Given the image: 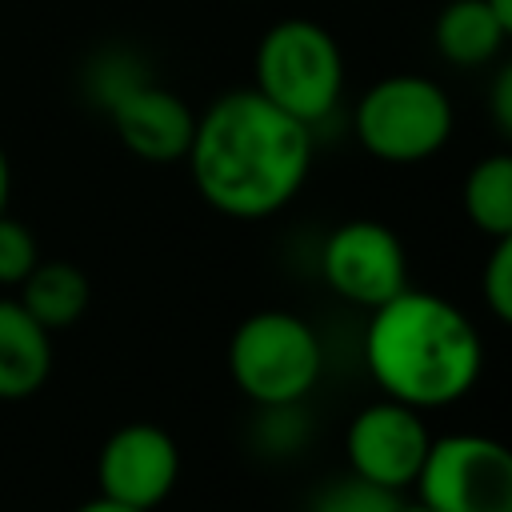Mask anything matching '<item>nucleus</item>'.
Listing matches in <instances>:
<instances>
[{"instance_id": "39448f33", "label": "nucleus", "mask_w": 512, "mask_h": 512, "mask_svg": "<svg viewBox=\"0 0 512 512\" xmlns=\"http://www.w3.org/2000/svg\"><path fill=\"white\" fill-rule=\"evenodd\" d=\"M448 92L416 72H396L364 88L352 112L356 140L368 156L384 164H420L436 156L452 136Z\"/></svg>"}, {"instance_id": "ddd939ff", "label": "nucleus", "mask_w": 512, "mask_h": 512, "mask_svg": "<svg viewBox=\"0 0 512 512\" xmlns=\"http://www.w3.org/2000/svg\"><path fill=\"white\" fill-rule=\"evenodd\" d=\"M16 300L56 336L64 328H72L84 312H88V300H92V284L88 276L68 264V260H36V268L16 284Z\"/></svg>"}, {"instance_id": "9b49d317", "label": "nucleus", "mask_w": 512, "mask_h": 512, "mask_svg": "<svg viewBox=\"0 0 512 512\" xmlns=\"http://www.w3.org/2000/svg\"><path fill=\"white\" fill-rule=\"evenodd\" d=\"M48 376L52 332L16 296H0V400H28Z\"/></svg>"}, {"instance_id": "2eb2a0df", "label": "nucleus", "mask_w": 512, "mask_h": 512, "mask_svg": "<svg viewBox=\"0 0 512 512\" xmlns=\"http://www.w3.org/2000/svg\"><path fill=\"white\" fill-rule=\"evenodd\" d=\"M396 508H400V492L380 488L372 480H360L352 472V476L324 484L308 512H396Z\"/></svg>"}, {"instance_id": "f257e3e1", "label": "nucleus", "mask_w": 512, "mask_h": 512, "mask_svg": "<svg viewBox=\"0 0 512 512\" xmlns=\"http://www.w3.org/2000/svg\"><path fill=\"white\" fill-rule=\"evenodd\" d=\"M184 160L208 208L232 220H264L304 188L312 128L256 88H236L196 116Z\"/></svg>"}, {"instance_id": "a211bd4d", "label": "nucleus", "mask_w": 512, "mask_h": 512, "mask_svg": "<svg viewBox=\"0 0 512 512\" xmlns=\"http://www.w3.org/2000/svg\"><path fill=\"white\" fill-rule=\"evenodd\" d=\"M488 112H492L496 132L512 144V60H504L488 84Z\"/></svg>"}, {"instance_id": "412c9836", "label": "nucleus", "mask_w": 512, "mask_h": 512, "mask_svg": "<svg viewBox=\"0 0 512 512\" xmlns=\"http://www.w3.org/2000/svg\"><path fill=\"white\" fill-rule=\"evenodd\" d=\"M492 4V12L500 16V24H504V32L512 36V0H488Z\"/></svg>"}, {"instance_id": "f8f14e48", "label": "nucleus", "mask_w": 512, "mask_h": 512, "mask_svg": "<svg viewBox=\"0 0 512 512\" xmlns=\"http://www.w3.org/2000/svg\"><path fill=\"white\" fill-rule=\"evenodd\" d=\"M508 32L488 0H448L436 12L432 44L456 68H480L500 56Z\"/></svg>"}, {"instance_id": "dca6fc26", "label": "nucleus", "mask_w": 512, "mask_h": 512, "mask_svg": "<svg viewBox=\"0 0 512 512\" xmlns=\"http://www.w3.org/2000/svg\"><path fill=\"white\" fill-rule=\"evenodd\" d=\"M40 260V244L32 236V228L16 216H0V284L16 288Z\"/></svg>"}, {"instance_id": "6ab92c4d", "label": "nucleus", "mask_w": 512, "mask_h": 512, "mask_svg": "<svg viewBox=\"0 0 512 512\" xmlns=\"http://www.w3.org/2000/svg\"><path fill=\"white\" fill-rule=\"evenodd\" d=\"M76 512H144V508H128V504H116V500H108V496H96V500L80 504Z\"/></svg>"}, {"instance_id": "f03ea898", "label": "nucleus", "mask_w": 512, "mask_h": 512, "mask_svg": "<svg viewBox=\"0 0 512 512\" xmlns=\"http://www.w3.org/2000/svg\"><path fill=\"white\" fill-rule=\"evenodd\" d=\"M364 364L388 400L416 412L464 400L484 372V340L452 300L404 288L376 304L364 328Z\"/></svg>"}, {"instance_id": "f3484780", "label": "nucleus", "mask_w": 512, "mask_h": 512, "mask_svg": "<svg viewBox=\"0 0 512 512\" xmlns=\"http://www.w3.org/2000/svg\"><path fill=\"white\" fill-rule=\"evenodd\" d=\"M480 284H484L488 312H492L500 324L512 328V232H508V236H496Z\"/></svg>"}, {"instance_id": "aec40b11", "label": "nucleus", "mask_w": 512, "mask_h": 512, "mask_svg": "<svg viewBox=\"0 0 512 512\" xmlns=\"http://www.w3.org/2000/svg\"><path fill=\"white\" fill-rule=\"evenodd\" d=\"M8 192H12V168H8V156L0 148V216L8 212Z\"/></svg>"}, {"instance_id": "9d476101", "label": "nucleus", "mask_w": 512, "mask_h": 512, "mask_svg": "<svg viewBox=\"0 0 512 512\" xmlns=\"http://www.w3.org/2000/svg\"><path fill=\"white\" fill-rule=\"evenodd\" d=\"M104 112L112 120L116 140L132 156H140L148 164H172V160L188 156L196 112L184 104V96L156 84L152 76H140L128 88H120L104 104Z\"/></svg>"}, {"instance_id": "423d86ee", "label": "nucleus", "mask_w": 512, "mask_h": 512, "mask_svg": "<svg viewBox=\"0 0 512 512\" xmlns=\"http://www.w3.org/2000/svg\"><path fill=\"white\" fill-rule=\"evenodd\" d=\"M416 492L432 512H512V448L484 432L432 436Z\"/></svg>"}, {"instance_id": "4468645a", "label": "nucleus", "mask_w": 512, "mask_h": 512, "mask_svg": "<svg viewBox=\"0 0 512 512\" xmlns=\"http://www.w3.org/2000/svg\"><path fill=\"white\" fill-rule=\"evenodd\" d=\"M464 216L484 236H508L512 232V152H492L476 160L460 188Z\"/></svg>"}, {"instance_id": "0eeeda50", "label": "nucleus", "mask_w": 512, "mask_h": 512, "mask_svg": "<svg viewBox=\"0 0 512 512\" xmlns=\"http://www.w3.org/2000/svg\"><path fill=\"white\" fill-rule=\"evenodd\" d=\"M320 272L340 300L368 312L408 288L404 244L380 220H344L332 228L320 248Z\"/></svg>"}, {"instance_id": "6e6552de", "label": "nucleus", "mask_w": 512, "mask_h": 512, "mask_svg": "<svg viewBox=\"0 0 512 512\" xmlns=\"http://www.w3.org/2000/svg\"><path fill=\"white\" fill-rule=\"evenodd\" d=\"M428 444H432V432H428L424 416L388 396L360 408L344 436L348 468L360 480H372L392 492H404L416 484Z\"/></svg>"}, {"instance_id": "4be33fe9", "label": "nucleus", "mask_w": 512, "mask_h": 512, "mask_svg": "<svg viewBox=\"0 0 512 512\" xmlns=\"http://www.w3.org/2000/svg\"><path fill=\"white\" fill-rule=\"evenodd\" d=\"M396 512H432V508H428V504L416 496V500H400V508H396Z\"/></svg>"}, {"instance_id": "20e7f679", "label": "nucleus", "mask_w": 512, "mask_h": 512, "mask_svg": "<svg viewBox=\"0 0 512 512\" xmlns=\"http://www.w3.org/2000/svg\"><path fill=\"white\" fill-rule=\"evenodd\" d=\"M252 68H256L252 88L288 116L304 120L308 128L328 120L340 104L344 52L336 36L308 16H288L272 24L256 44Z\"/></svg>"}, {"instance_id": "7ed1b4c3", "label": "nucleus", "mask_w": 512, "mask_h": 512, "mask_svg": "<svg viewBox=\"0 0 512 512\" xmlns=\"http://www.w3.org/2000/svg\"><path fill=\"white\" fill-rule=\"evenodd\" d=\"M232 384L260 408H296L324 372L316 328L288 308H260L244 316L228 340Z\"/></svg>"}, {"instance_id": "1a4fd4ad", "label": "nucleus", "mask_w": 512, "mask_h": 512, "mask_svg": "<svg viewBox=\"0 0 512 512\" xmlns=\"http://www.w3.org/2000/svg\"><path fill=\"white\" fill-rule=\"evenodd\" d=\"M180 480V448L176 440L148 420L120 424L96 456V488L100 496L128 508H160Z\"/></svg>"}]
</instances>
